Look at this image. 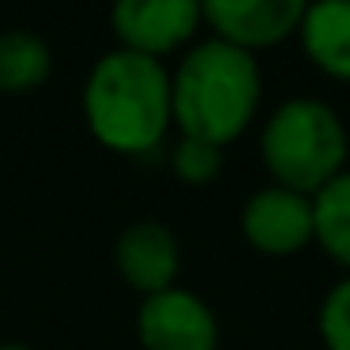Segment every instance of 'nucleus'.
Masks as SVG:
<instances>
[{
	"label": "nucleus",
	"mask_w": 350,
	"mask_h": 350,
	"mask_svg": "<svg viewBox=\"0 0 350 350\" xmlns=\"http://www.w3.org/2000/svg\"><path fill=\"white\" fill-rule=\"evenodd\" d=\"M264 79L256 53L237 49L222 38H207L185 49L170 72V106L181 136L226 147L256 121Z\"/></svg>",
	"instance_id": "obj_1"
},
{
	"label": "nucleus",
	"mask_w": 350,
	"mask_h": 350,
	"mask_svg": "<svg viewBox=\"0 0 350 350\" xmlns=\"http://www.w3.org/2000/svg\"><path fill=\"white\" fill-rule=\"evenodd\" d=\"M79 102L91 136L113 154L154 151L174 124L166 64L121 46L94 61Z\"/></svg>",
	"instance_id": "obj_2"
},
{
	"label": "nucleus",
	"mask_w": 350,
	"mask_h": 350,
	"mask_svg": "<svg viewBox=\"0 0 350 350\" xmlns=\"http://www.w3.org/2000/svg\"><path fill=\"white\" fill-rule=\"evenodd\" d=\"M347 159L350 136L342 117L309 94L279 102L260 129V162L271 174V185L301 196H317L347 170Z\"/></svg>",
	"instance_id": "obj_3"
},
{
	"label": "nucleus",
	"mask_w": 350,
	"mask_h": 350,
	"mask_svg": "<svg viewBox=\"0 0 350 350\" xmlns=\"http://www.w3.org/2000/svg\"><path fill=\"white\" fill-rule=\"evenodd\" d=\"M200 23H204L200 0H113L109 8V27L121 49L154 57V61L192 42Z\"/></svg>",
	"instance_id": "obj_4"
},
{
	"label": "nucleus",
	"mask_w": 350,
	"mask_h": 350,
	"mask_svg": "<svg viewBox=\"0 0 350 350\" xmlns=\"http://www.w3.org/2000/svg\"><path fill=\"white\" fill-rule=\"evenodd\" d=\"M136 335L144 350H219V320L200 294L170 286L139 301Z\"/></svg>",
	"instance_id": "obj_5"
},
{
	"label": "nucleus",
	"mask_w": 350,
	"mask_h": 350,
	"mask_svg": "<svg viewBox=\"0 0 350 350\" xmlns=\"http://www.w3.org/2000/svg\"><path fill=\"white\" fill-rule=\"evenodd\" d=\"M241 237L260 256H297L305 245H312V196L282 185L256 189L241 207Z\"/></svg>",
	"instance_id": "obj_6"
},
{
	"label": "nucleus",
	"mask_w": 350,
	"mask_h": 350,
	"mask_svg": "<svg viewBox=\"0 0 350 350\" xmlns=\"http://www.w3.org/2000/svg\"><path fill=\"white\" fill-rule=\"evenodd\" d=\"M312 0H200L211 38H222L237 49H275L297 34L301 16Z\"/></svg>",
	"instance_id": "obj_7"
},
{
	"label": "nucleus",
	"mask_w": 350,
	"mask_h": 350,
	"mask_svg": "<svg viewBox=\"0 0 350 350\" xmlns=\"http://www.w3.org/2000/svg\"><path fill=\"white\" fill-rule=\"evenodd\" d=\"M113 264L121 279L144 297L162 294V290L177 286V271H181V245H177L174 230L159 219H139L121 230L113 245Z\"/></svg>",
	"instance_id": "obj_8"
},
{
	"label": "nucleus",
	"mask_w": 350,
	"mask_h": 350,
	"mask_svg": "<svg viewBox=\"0 0 350 350\" xmlns=\"http://www.w3.org/2000/svg\"><path fill=\"white\" fill-rule=\"evenodd\" d=\"M301 53L335 83H350V0H312L297 27Z\"/></svg>",
	"instance_id": "obj_9"
},
{
	"label": "nucleus",
	"mask_w": 350,
	"mask_h": 350,
	"mask_svg": "<svg viewBox=\"0 0 350 350\" xmlns=\"http://www.w3.org/2000/svg\"><path fill=\"white\" fill-rule=\"evenodd\" d=\"M312 241L350 275V166L312 196Z\"/></svg>",
	"instance_id": "obj_10"
},
{
	"label": "nucleus",
	"mask_w": 350,
	"mask_h": 350,
	"mask_svg": "<svg viewBox=\"0 0 350 350\" xmlns=\"http://www.w3.org/2000/svg\"><path fill=\"white\" fill-rule=\"evenodd\" d=\"M53 72V49L34 31H4L0 34V91L23 94L42 87Z\"/></svg>",
	"instance_id": "obj_11"
},
{
	"label": "nucleus",
	"mask_w": 350,
	"mask_h": 350,
	"mask_svg": "<svg viewBox=\"0 0 350 350\" xmlns=\"http://www.w3.org/2000/svg\"><path fill=\"white\" fill-rule=\"evenodd\" d=\"M170 166H174L177 181L185 185H211L222 174V147L207 144V139L181 136L174 154H170Z\"/></svg>",
	"instance_id": "obj_12"
},
{
	"label": "nucleus",
	"mask_w": 350,
	"mask_h": 350,
	"mask_svg": "<svg viewBox=\"0 0 350 350\" xmlns=\"http://www.w3.org/2000/svg\"><path fill=\"white\" fill-rule=\"evenodd\" d=\"M317 332L327 350H350V275L324 294L317 309Z\"/></svg>",
	"instance_id": "obj_13"
},
{
	"label": "nucleus",
	"mask_w": 350,
	"mask_h": 350,
	"mask_svg": "<svg viewBox=\"0 0 350 350\" xmlns=\"http://www.w3.org/2000/svg\"><path fill=\"white\" fill-rule=\"evenodd\" d=\"M0 350H31V347H23V342H0Z\"/></svg>",
	"instance_id": "obj_14"
}]
</instances>
